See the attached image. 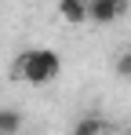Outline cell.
Listing matches in <instances>:
<instances>
[{"label": "cell", "mask_w": 131, "mask_h": 135, "mask_svg": "<svg viewBox=\"0 0 131 135\" xmlns=\"http://www.w3.org/2000/svg\"><path fill=\"white\" fill-rule=\"evenodd\" d=\"M62 73V59L51 51V47H29L22 51L11 66V80H22V84H33V88H47L55 84Z\"/></svg>", "instance_id": "6da1fadb"}, {"label": "cell", "mask_w": 131, "mask_h": 135, "mask_svg": "<svg viewBox=\"0 0 131 135\" xmlns=\"http://www.w3.org/2000/svg\"><path fill=\"white\" fill-rule=\"evenodd\" d=\"M124 15H128V0H87V22L95 26H113Z\"/></svg>", "instance_id": "7a4b0ae2"}, {"label": "cell", "mask_w": 131, "mask_h": 135, "mask_svg": "<svg viewBox=\"0 0 131 135\" xmlns=\"http://www.w3.org/2000/svg\"><path fill=\"white\" fill-rule=\"evenodd\" d=\"M58 15L69 26H84L87 22V0H58Z\"/></svg>", "instance_id": "3957f363"}, {"label": "cell", "mask_w": 131, "mask_h": 135, "mask_svg": "<svg viewBox=\"0 0 131 135\" xmlns=\"http://www.w3.org/2000/svg\"><path fill=\"white\" fill-rule=\"evenodd\" d=\"M77 135H91V132H106V120H98V117H84L77 128H73Z\"/></svg>", "instance_id": "277c9868"}, {"label": "cell", "mask_w": 131, "mask_h": 135, "mask_svg": "<svg viewBox=\"0 0 131 135\" xmlns=\"http://www.w3.org/2000/svg\"><path fill=\"white\" fill-rule=\"evenodd\" d=\"M22 128V117L11 110H0V132H18Z\"/></svg>", "instance_id": "5b68a950"}, {"label": "cell", "mask_w": 131, "mask_h": 135, "mask_svg": "<svg viewBox=\"0 0 131 135\" xmlns=\"http://www.w3.org/2000/svg\"><path fill=\"white\" fill-rule=\"evenodd\" d=\"M117 77H124V80H131V47L117 59Z\"/></svg>", "instance_id": "8992f818"}]
</instances>
